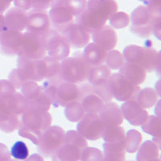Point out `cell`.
<instances>
[{
  "label": "cell",
  "instance_id": "cell-14",
  "mask_svg": "<svg viewBox=\"0 0 161 161\" xmlns=\"http://www.w3.org/2000/svg\"><path fill=\"white\" fill-rule=\"evenodd\" d=\"M61 34L68 41L70 48H84L90 43V34L86 32L75 22H73L69 27H67Z\"/></svg>",
  "mask_w": 161,
  "mask_h": 161
},
{
  "label": "cell",
  "instance_id": "cell-58",
  "mask_svg": "<svg viewBox=\"0 0 161 161\" xmlns=\"http://www.w3.org/2000/svg\"><path fill=\"white\" fill-rule=\"evenodd\" d=\"M150 161H161V160H160V159H159V158H157V159H152V160H150Z\"/></svg>",
  "mask_w": 161,
  "mask_h": 161
},
{
  "label": "cell",
  "instance_id": "cell-17",
  "mask_svg": "<svg viewBox=\"0 0 161 161\" xmlns=\"http://www.w3.org/2000/svg\"><path fill=\"white\" fill-rule=\"evenodd\" d=\"M93 43L109 52L115 48L118 43V36L112 27L105 25L92 34Z\"/></svg>",
  "mask_w": 161,
  "mask_h": 161
},
{
  "label": "cell",
  "instance_id": "cell-40",
  "mask_svg": "<svg viewBox=\"0 0 161 161\" xmlns=\"http://www.w3.org/2000/svg\"><path fill=\"white\" fill-rule=\"evenodd\" d=\"M110 27L116 29L124 28L129 25L130 23V15L123 11H117L115 14H114L109 19Z\"/></svg>",
  "mask_w": 161,
  "mask_h": 161
},
{
  "label": "cell",
  "instance_id": "cell-8",
  "mask_svg": "<svg viewBox=\"0 0 161 161\" xmlns=\"http://www.w3.org/2000/svg\"><path fill=\"white\" fill-rule=\"evenodd\" d=\"M23 36L24 40L19 56L34 60H41L46 57L47 52L44 37L37 36L28 31L23 33Z\"/></svg>",
  "mask_w": 161,
  "mask_h": 161
},
{
  "label": "cell",
  "instance_id": "cell-55",
  "mask_svg": "<svg viewBox=\"0 0 161 161\" xmlns=\"http://www.w3.org/2000/svg\"><path fill=\"white\" fill-rule=\"evenodd\" d=\"M7 27H6L5 24V18H4V15H1L0 14V33L3 32V31L7 30Z\"/></svg>",
  "mask_w": 161,
  "mask_h": 161
},
{
  "label": "cell",
  "instance_id": "cell-35",
  "mask_svg": "<svg viewBox=\"0 0 161 161\" xmlns=\"http://www.w3.org/2000/svg\"><path fill=\"white\" fill-rule=\"evenodd\" d=\"M85 114L86 113L83 110L82 106L77 101L66 106L64 109V115L66 119L73 123L79 122L85 115Z\"/></svg>",
  "mask_w": 161,
  "mask_h": 161
},
{
  "label": "cell",
  "instance_id": "cell-16",
  "mask_svg": "<svg viewBox=\"0 0 161 161\" xmlns=\"http://www.w3.org/2000/svg\"><path fill=\"white\" fill-rule=\"evenodd\" d=\"M79 88L77 84L62 82L57 88L54 107H65L70 103L78 100Z\"/></svg>",
  "mask_w": 161,
  "mask_h": 161
},
{
  "label": "cell",
  "instance_id": "cell-19",
  "mask_svg": "<svg viewBox=\"0 0 161 161\" xmlns=\"http://www.w3.org/2000/svg\"><path fill=\"white\" fill-rule=\"evenodd\" d=\"M6 27L8 29L22 31L28 24V12L17 8H11L6 11L4 15Z\"/></svg>",
  "mask_w": 161,
  "mask_h": 161
},
{
  "label": "cell",
  "instance_id": "cell-6",
  "mask_svg": "<svg viewBox=\"0 0 161 161\" xmlns=\"http://www.w3.org/2000/svg\"><path fill=\"white\" fill-rule=\"evenodd\" d=\"M44 38L46 52L48 57L59 61L69 57L71 48L61 33L51 28Z\"/></svg>",
  "mask_w": 161,
  "mask_h": 161
},
{
  "label": "cell",
  "instance_id": "cell-13",
  "mask_svg": "<svg viewBox=\"0 0 161 161\" xmlns=\"http://www.w3.org/2000/svg\"><path fill=\"white\" fill-rule=\"evenodd\" d=\"M90 35L106 25V20L87 8L76 16V22Z\"/></svg>",
  "mask_w": 161,
  "mask_h": 161
},
{
  "label": "cell",
  "instance_id": "cell-50",
  "mask_svg": "<svg viewBox=\"0 0 161 161\" xmlns=\"http://www.w3.org/2000/svg\"><path fill=\"white\" fill-rule=\"evenodd\" d=\"M15 8L21 9L24 11H28L31 9V0H14L13 1Z\"/></svg>",
  "mask_w": 161,
  "mask_h": 161
},
{
  "label": "cell",
  "instance_id": "cell-23",
  "mask_svg": "<svg viewBox=\"0 0 161 161\" xmlns=\"http://www.w3.org/2000/svg\"><path fill=\"white\" fill-rule=\"evenodd\" d=\"M44 64V71L45 80L59 86L64 82L60 74V62L52 57L46 56L42 59Z\"/></svg>",
  "mask_w": 161,
  "mask_h": 161
},
{
  "label": "cell",
  "instance_id": "cell-21",
  "mask_svg": "<svg viewBox=\"0 0 161 161\" xmlns=\"http://www.w3.org/2000/svg\"><path fill=\"white\" fill-rule=\"evenodd\" d=\"M119 69L121 75L136 86L143 83L146 79V71L140 64L126 62L123 63Z\"/></svg>",
  "mask_w": 161,
  "mask_h": 161
},
{
  "label": "cell",
  "instance_id": "cell-4",
  "mask_svg": "<svg viewBox=\"0 0 161 161\" xmlns=\"http://www.w3.org/2000/svg\"><path fill=\"white\" fill-rule=\"evenodd\" d=\"M113 97L119 102L136 101L138 93L140 91L139 86L130 82L120 73H113L108 80Z\"/></svg>",
  "mask_w": 161,
  "mask_h": 161
},
{
  "label": "cell",
  "instance_id": "cell-41",
  "mask_svg": "<svg viewBox=\"0 0 161 161\" xmlns=\"http://www.w3.org/2000/svg\"><path fill=\"white\" fill-rule=\"evenodd\" d=\"M64 143L77 147L81 150L86 148L88 145L86 139L76 130H69L66 132Z\"/></svg>",
  "mask_w": 161,
  "mask_h": 161
},
{
  "label": "cell",
  "instance_id": "cell-57",
  "mask_svg": "<svg viewBox=\"0 0 161 161\" xmlns=\"http://www.w3.org/2000/svg\"><path fill=\"white\" fill-rule=\"evenodd\" d=\"M139 1H140V2H143V3L146 4V3H147L149 1H151V0H139Z\"/></svg>",
  "mask_w": 161,
  "mask_h": 161
},
{
  "label": "cell",
  "instance_id": "cell-5",
  "mask_svg": "<svg viewBox=\"0 0 161 161\" xmlns=\"http://www.w3.org/2000/svg\"><path fill=\"white\" fill-rule=\"evenodd\" d=\"M131 22L130 31L142 38H147L152 35V27L156 20L150 15L145 6H139L130 15Z\"/></svg>",
  "mask_w": 161,
  "mask_h": 161
},
{
  "label": "cell",
  "instance_id": "cell-10",
  "mask_svg": "<svg viewBox=\"0 0 161 161\" xmlns=\"http://www.w3.org/2000/svg\"><path fill=\"white\" fill-rule=\"evenodd\" d=\"M24 36L21 31L7 29L0 33V53L8 57L19 56Z\"/></svg>",
  "mask_w": 161,
  "mask_h": 161
},
{
  "label": "cell",
  "instance_id": "cell-32",
  "mask_svg": "<svg viewBox=\"0 0 161 161\" xmlns=\"http://www.w3.org/2000/svg\"><path fill=\"white\" fill-rule=\"evenodd\" d=\"M110 75H111V72L110 69L106 64H103L97 67H93L90 70V75L87 80L92 85L100 84L107 81Z\"/></svg>",
  "mask_w": 161,
  "mask_h": 161
},
{
  "label": "cell",
  "instance_id": "cell-33",
  "mask_svg": "<svg viewBox=\"0 0 161 161\" xmlns=\"http://www.w3.org/2000/svg\"><path fill=\"white\" fill-rule=\"evenodd\" d=\"M158 100V94L154 89L145 88L140 90L136 101L143 108H151Z\"/></svg>",
  "mask_w": 161,
  "mask_h": 161
},
{
  "label": "cell",
  "instance_id": "cell-43",
  "mask_svg": "<svg viewBox=\"0 0 161 161\" xmlns=\"http://www.w3.org/2000/svg\"><path fill=\"white\" fill-rule=\"evenodd\" d=\"M106 65L110 69H119L124 63L123 55L116 50H110L107 53Z\"/></svg>",
  "mask_w": 161,
  "mask_h": 161
},
{
  "label": "cell",
  "instance_id": "cell-53",
  "mask_svg": "<svg viewBox=\"0 0 161 161\" xmlns=\"http://www.w3.org/2000/svg\"><path fill=\"white\" fill-rule=\"evenodd\" d=\"M23 161H44V158L42 156H40V154H33L30 157H28L26 159Z\"/></svg>",
  "mask_w": 161,
  "mask_h": 161
},
{
  "label": "cell",
  "instance_id": "cell-38",
  "mask_svg": "<svg viewBox=\"0 0 161 161\" xmlns=\"http://www.w3.org/2000/svg\"><path fill=\"white\" fill-rule=\"evenodd\" d=\"M22 94L28 100H35L41 93V87L39 86L36 81L28 80L21 87Z\"/></svg>",
  "mask_w": 161,
  "mask_h": 161
},
{
  "label": "cell",
  "instance_id": "cell-24",
  "mask_svg": "<svg viewBox=\"0 0 161 161\" xmlns=\"http://www.w3.org/2000/svg\"><path fill=\"white\" fill-rule=\"evenodd\" d=\"M144 57H143L142 67L145 71L152 72L154 70L159 69V53L153 47L152 40H147L145 43Z\"/></svg>",
  "mask_w": 161,
  "mask_h": 161
},
{
  "label": "cell",
  "instance_id": "cell-49",
  "mask_svg": "<svg viewBox=\"0 0 161 161\" xmlns=\"http://www.w3.org/2000/svg\"><path fill=\"white\" fill-rule=\"evenodd\" d=\"M31 9L46 10L51 7L53 0H31Z\"/></svg>",
  "mask_w": 161,
  "mask_h": 161
},
{
  "label": "cell",
  "instance_id": "cell-11",
  "mask_svg": "<svg viewBox=\"0 0 161 161\" xmlns=\"http://www.w3.org/2000/svg\"><path fill=\"white\" fill-rule=\"evenodd\" d=\"M51 28L49 16L46 11L31 9L28 11L27 31L40 36L45 37Z\"/></svg>",
  "mask_w": 161,
  "mask_h": 161
},
{
  "label": "cell",
  "instance_id": "cell-7",
  "mask_svg": "<svg viewBox=\"0 0 161 161\" xmlns=\"http://www.w3.org/2000/svg\"><path fill=\"white\" fill-rule=\"evenodd\" d=\"M105 130V125L97 114H85L77 123V131L86 139L95 141L101 139Z\"/></svg>",
  "mask_w": 161,
  "mask_h": 161
},
{
  "label": "cell",
  "instance_id": "cell-15",
  "mask_svg": "<svg viewBox=\"0 0 161 161\" xmlns=\"http://www.w3.org/2000/svg\"><path fill=\"white\" fill-rule=\"evenodd\" d=\"M51 27L53 30L62 33L67 27L73 23L74 16L71 11L64 7H53L48 13Z\"/></svg>",
  "mask_w": 161,
  "mask_h": 161
},
{
  "label": "cell",
  "instance_id": "cell-27",
  "mask_svg": "<svg viewBox=\"0 0 161 161\" xmlns=\"http://www.w3.org/2000/svg\"><path fill=\"white\" fill-rule=\"evenodd\" d=\"M159 156V147L153 140L145 141L139 146L136 156L137 161H150Z\"/></svg>",
  "mask_w": 161,
  "mask_h": 161
},
{
  "label": "cell",
  "instance_id": "cell-59",
  "mask_svg": "<svg viewBox=\"0 0 161 161\" xmlns=\"http://www.w3.org/2000/svg\"><path fill=\"white\" fill-rule=\"evenodd\" d=\"M8 161H21V160H18V159H10Z\"/></svg>",
  "mask_w": 161,
  "mask_h": 161
},
{
  "label": "cell",
  "instance_id": "cell-9",
  "mask_svg": "<svg viewBox=\"0 0 161 161\" xmlns=\"http://www.w3.org/2000/svg\"><path fill=\"white\" fill-rule=\"evenodd\" d=\"M17 69L25 81H42L45 79L43 60L18 56Z\"/></svg>",
  "mask_w": 161,
  "mask_h": 161
},
{
  "label": "cell",
  "instance_id": "cell-60",
  "mask_svg": "<svg viewBox=\"0 0 161 161\" xmlns=\"http://www.w3.org/2000/svg\"></svg>",
  "mask_w": 161,
  "mask_h": 161
},
{
  "label": "cell",
  "instance_id": "cell-20",
  "mask_svg": "<svg viewBox=\"0 0 161 161\" xmlns=\"http://www.w3.org/2000/svg\"><path fill=\"white\" fill-rule=\"evenodd\" d=\"M86 8L107 21L117 12L118 3L115 0H88Z\"/></svg>",
  "mask_w": 161,
  "mask_h": 161
},
{
  "label": "cell",
  "instance_id": "cell-29",
  "mask_svg": "<svg viewBox=\"0 0 161 161\" xmlns=\"http://www.w3.org/2000/svg\"><path fill=\"white\" fill-rule=\"evenodd\" d=\"M79 103L86 114H98L104 105V102L94 93H90L84 96Z\"/></svg>",
  "mask_w": 161,
  "mask_h": 161
},
{
  "label": "cell",
  "instance_id": "cell-39",
  "mask_svg": "<svg viewBox=\"0 0 161 161\" xmlns=\"http://www.w3.org/2000/svg\"><path fill=\"white\" fill-rule=\"evenodd\" d=\"M20 121L17 114H11L4 119H0V130L6 133H11L19 127Z\"/></svg>",
  "mask_w": 161,
  "mask_h": 161
},
{
  "label": "cell",
  "instance_id": "cell-3",
  "mask_svg": "<svg viewBox=\"0 0 161 161\" xmlns=\"http://www.w3.org/2000/svg\"><path fill=\"white\" fill-rule=\"evenodd\" d=\"M65 131L59 126H50L40 137L38 152L40 156L50 157L64 143Z\"/></svg>",
  "mask_w": 161,
  "mask_h": 161
},
{
  "label": "cell",
  "instance_id": "cell-47",
  "mask_svg": "<svg viewBox=\"0 0 161 161\" xmlns=\"http://www.w3.org/2000/svg\"><path fill=\"white\" fill-rule=\"evenodd\" d=\"M16 93L15 88L9 80H0V97L7 98Z\"/></svg>",
  "mask_w": 161,
  "mask_h": 161
},
{
  "label": "cell",
  "instance_id": "cell-22",
  "mask_svg": "<svg viewBox=\"0 0 161 161\" xmlns=\"http://www.w3.org/2000/svg\"><path fill=\"white\" fill-rule=\"evenodd\" d=\"M108 52L101 48L100 46L94 43H89L85 47L82 52V55L86 61L93 67L105 64Z\"/></svg>",
  "mask_w": 161,
  "mask_h": 161
},
{
  "label": "cell",
  "instance_id": "cell-28",
  "mask_svg": "<svg viewBox=\"0 0 161 161\" xmlns=\"http://www.w3.org/2000/svg\"><path fill=\"white\" fill-rule=\"evenodd\" d=\"M102 161H125V145L104 143Z\"/></svg>",
  "mask_w": 161,
  "mask_h": 161
},
{
  "label": "cell",
  "instance_id": "cell-2",
  "mask_svg": "<svg viewBox=\"0 0 161 161\" xmlns=\"http://www.w3.org/2000/svg\"><path fill=\"white\" fill-rule=\"evenodd\" d=\"M92 67L82 55L77 52L71 57H67L60 62V74L64 82L80 84L87 80Z\"/></svg>",
  "mask_w": 161,
  "mask_h": 161
},
{
  "label": "cell",
  "instance_id": "cell-48",
  "mask_svg": "<svg viewBox=\"0 0 161 161\" xmlns=\"http://www.w3.org/2000/svg\"><path fill=\"white\" fill-rule=\"evenodd\" d=\"M8 80L14 86L15 89H21L23 85L27 82L23 78L22 76L20 75L17 69H14L11 70L9 74V80Z\"/></svg>",
  "mask_w": 161,
  "mask_h": 161
},
{
  "label": "cell",
  "instance_id": "cell-18",
  "mask_svg": "<svg viewBox=\"0 0 161 161\" xmlns=\"http://www.w3.org/2000/svg\"><path fill=\"white\" fill-rule=\"evenodd\" d=\"M98 116L105 126H120L123 122L121 109L116 103H106L98 112Z\"/></svg>",
  "mask_w": 161,
  "mask_h": 161
},
{
  "label": "cell",
  "instance_id": "cell-36",
  "mask_svg": "<svg viewBox=\"0 0 161 161\" xmlns=\"http://www.w3.org/2000/svg\"><path fill=\"white\" fill-rule=\"evenodd\" d=\"M143 137L138 130H130L126 135L125 150L129 153H135L141 145Z\"/></svg>",
  "mask_w": 161,
  "mask_h": 161
},
{
  "label": "cell",
  "instance_id": "cell-34",
  "mask_svg": "<svg viewBox=\"0 0 161 161\" xmlns=\"http://www.w3.org/2000/svg\"><path fill=\"white\" fill-rule=\"evenodd\" d=\"M10 110L15 114H21L28 109V99L22 93H15L13 96L7 97Z\"/></svg>",
  "mask_w": 161,
  "mask_h": 161
},
{
  "label": "cell",
  "instance_id": "cell-45",
  "mask_svg": "<svg viewBox=\"0 0 161 161\" xmlns=\"http://www.w3.org/2000/svg\"><path fill=\"white\" fill-rule=\"evenodd\" d=\"M103 158V152L95 147H86L81 152L80 161H102Z\"/></svg>",
  "mask_w": 161,
  "mask_h": 161
},
{
  "label": "cell",
  "instance_id": "cell-37",
  "mask_svg": "<svg viewBox=\"0 0 161 161\" xmlns=\"http://www.w3.org/2000/svg\"><path fill=\"white\" fill-rule=\"evenodd\" d=\"M160 119L157 116H148L142 126V130L153 137H160Z\"/></svg>",
  "mask_w": 161,
  "mask_h": 161
},
{
  "label": "cell",
  "instance_id": "cell-25",
  "mask_svg": "<svg viewBox=\"0 0 161 161\" xmlns=\"http://www.w3.org/2000/svg\"><path fill=\"white\" fill-rule=\"evenodd\" d=\"M82 150L69 143H64L52 156L53 161H79Z\"/></svg>",
  "mask_w": 161,
  "mask_h": 161
},
{
  "label": "cell",
  "instance_id": "cell-52",
  "mask_svg": "<svg viewBox=\"0 0 161 161\" xmlns=\"http://www.w3.org/2000/svg\"><path fill=\"white\" fill-rule=\"evenodd\" d=\"M152 32L157 37L158 40L160 39V19H157L155 21V23L153 24V27H152Z\"/></svg>",
  "mask_w": 161,
  "mask_h": 161
},
{
  "label": "cell",
  "instance_id": "cell-46",
  "mask_svg": "<svg viewBox=\"0 0 161 161\" xmlns=\"http://www.w3.org/2000/svg\"><path fill=\"white\" fill-rule=\"evenodd\" d=\"M145 7L155 20L161 19V0H151Z\"/></svg>",
  "mask_w": 161,
  "mask_h": 161
},
{
  "label": "cell",
  "instance_id": "cell-56",
  "mask_svg": "<svg viewBox=\"0 0 161 161\" xmlns=\"http://www.w3.org/2000/svg\"><path fill=\"white\" fill-rule=\"evenodd\" d=\"M2 1H3V2L11 4V2H13V1H14V0H2Z\"/></svg>",
  "mask_w": 161,
  "mask_h": 161
},
{
  "label": "cell",
  "instance_id": "cell-42",
  "mask_svg": "<svg viewBox=\"0 0 161 161\" xmlns=\"http://www.w3.org/2000/svg\"><path fill=\"white\" fill-rule=\"evenodd\" d=\"M93 93L98 96L104 103H109L113 98L108 80L100 84L93 85Z\"/></svg>",
  "mask_w": 161,
  "mask_h": 161
},
{
  "label": "cell",
  "instance_id": "cell-51",
  "mask_svg": "<svg viewBox=\"0 0 161 161\" xmlns=\"http://www.w3.org/2000/svg\"><path fill=\"white\" fill-rule=\"evenodd\" d=\"M11 156L8 147L0 143V161H8L11 159Z\"/></svg>",
  "mask_w": 161,
  "mask_h": 161
},
{
  "label": "cell",
  "instance_id": "cell-54",
  "mask_svg": "<svg viewBox=\"0 0 161 161\" xmlns=\"http://www.w3.org/2000/svg\"><path fill=\"white\" fill-rule=\"evenodd\" d=\"M10 5H11V4L7 3L2 1V0H0V14L3 15L4 12H6L7 10L9 8Z\"/></svg>",
  "mask_w": 161,
  "mask_h": 161
},
{
  "label": "cell",
  "instance_id": "cell-26",
  "mask_svg": "<svg viewBox=\"0 0 161 161\" xmlns=\"http://www.w3.org/2000/svg\"><path fill=\"white\" fill-rule=\"evenodd\" d=\"M102 138L104 143L110 144H123L126 143V133L120 126H105Z\"/></svg>",
  "mask_w": 161,
  "mask_h": 161
},
{
  "label": "cell",
  "instance_id": "cell-1",
  "mask_svg": "<svg viewBox=\"0 0 161 161\" xmlns=\"http://www.w3.org/2000/svg\"><path fill=\"white\" fill-rule=\"evenodd\" d=\"M52 117L45 110H26L22 115L19 127V135L28 139L35 145L40 143V137L46 129L51 126Z\"/></svg>",
  "mask_w": 161,
  "mask_h": 161
},
{
  "label": "cell",
  "instance_id": "cell-44",
  "mask_svg": "<svg viewBox=\"0 0 161 161\" xmlns=\"http://www.w3.org/2000/svg\"><path fill=\"white\" fill-rule=\"evenodd\" d=\"M10 153L14 159L23 161L28 157L29 151L27 145L23 141H17L11 147Z\"/></svg>",
  "mask_w": 161,
  "mask_h": 161
},
{
  "label": "cell",
  "instance_id": "cell-31",
  "mask_svg": "<svg viewBox=\"0 0 161 161\" xmlns=\"http://www.w3.org/2000/svg\"><path fill=\"white\" fill-rule=\"evenodd\" d=\"M87 0H53V7H64L71 11L73 16L79 15L86 8Z\"/></svg>",
  "mask_w": 161,
  "mask_h": 161
},
{
  "label": "cell",
  "instance_id": "cell-30",
  "mask_svg": "<svg viewBox=\"0 0 161 161\" xmlns=\"http://www.w3.org/2000/svg\"><path fill=\"white\" fill-rule=\"evenodd\" d=\"M123 57L126 62L138 64L142 66L144 57V48L140 46L130 44L124 48Z\"/></svg>",
  "mask_w": 161,
  "mask_h": 161
},
{
  "label": "cell",
  "instance_id": "cell-12",
  "mask_svg": "<svg viewBox=\"0 0 161 161\" xmlns=\"http://www.w3.org/2000/svg\"><path fill=\"white\" fill-rule=\"evenodd\" d=\"M123 118L134 126H141L148 118V113L135 100L125 102L120 107Z\"/></svg>",
  "mask_w": 161,
  "mask_h": 161
}]
</instances>
